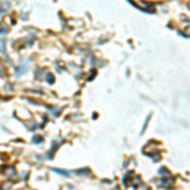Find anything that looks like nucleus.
<instances>
[{
    "label": "nucleus",
    "instance_id": "f257e3e1",
    "mask_svg": "<svg viewBox=\"0 0 190 190\" xmlns=\"http://www.w3.org/2000/svg\"><path fill=\"white\" fill-rule=\"evenodd\" d=\"M10 8V4L9 3H4V4H0V14H3V13H5L8 9Z\"/></svg>",
    "mask_w": 190,
    "mask_h": 190
},
{
    "label": "nucleus",
    "instance_id": "f03ea898",
    "mask_svg": "<svg viewBox=\"0 0 190 190\" xmlns=\"http://www.w3.org/2000/svg\"><path fill=\"white\" fill-rule=\"evenodd\" d=\"M53 171H55V172H57V174H60V175H63V176H66V177H69L70 175H71V172H70V171L60 170V169H53Z\"/></svg>",
    "mask_w": 190,
    "mask_h": 190
},
{
    "label": "nucleus",
    "instance_id": "7ed1b4c3",
    "mask_svg": "<svg viewBox=\"0 0 190 190\" xmlns=\"http://www.w3.org/2000/svg\"><path fill=\"white\" fill-rule=\"evenodd\" d=\"M33 142L34 143H42L43 142V138L41 136H34L33 137Z\"/></svg>",
    "mask_w": 190,
    "mask_h": 190
},
{
    "label": "nucleus",
    "instance_id": "20e7f679",
    "mask_svg": "<svg viewBox=\"0 0 190 190\" xmlns=\"http://www.w3.org/2000/svg\"><path fill=\"white\" fill-rule=\"evenodd\" d=\"M47 83H49V84L55 83V76L52 75V74H48V76H47Z\"/></svg>",
    "mask_w": 190,
    "mask_h": 190
},
{
    "label": "nucleus",
    "instance_id": "39448f33",
    "mask_svg": "<svg viewBox=\"0 0 190 190\" xmlns=\"http://www.w3.org/2000/svg\"><path fill=\"white\" fill-rule=\"evenodd\" d=\"M7 31H8V28L4 24H0V34H4Z\"/></svg>",
    "mask_w": 190,
    "mask_h": 190
},
{
    "label": "nucleus",
    "instance_id": "423d86ee",
    "mask_svg": "<svg viewBox=\"0 0 190 190\" xmlns=\"http://www.w3.org/2000/svg\"><path fill=\"white\" fill-rule=\"evenodd\" d=\"M76 172H77V174H87V172H89V170H87V169H85V170H77V171H76Z\"/></svg>",
    "mask_w": 190,
    "mask_h": 190
},
{
    "label": "nucleus",
    "instance_id": "0eeeda50",
    "mask_svg": "<svg viewBox=\"0 0 190 190\" xmlns=\"http://www.w3.org/2000/svg\"><path fill=\"white\" fill-rule=\"evenodd\" d=\"M113 190H119V189H118V188H114V189H113Z\"/></svg>",
    "mask_w": 190,
    "mask_h": 190
},
{
    "label": "nucleus",
    "instance_id": "6e6552de",
    "mask_svg": "<svg viewBox=\"0 0 190 190\" xmlns=\"http://www.w3.org/2000/svg\"><path fill=\"white\" fill-rule=\"evenodd\" d=\"M0 190H3V189H1V188H0Z\"/></svg>",
    "mask_w": 190,
    "mask_h": 190
}]
</instances>
